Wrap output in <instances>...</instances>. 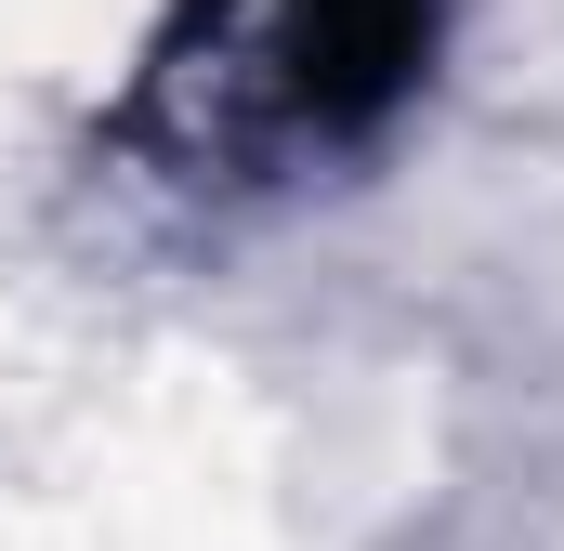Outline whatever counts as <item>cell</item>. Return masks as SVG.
Returning a JSON list of instances; mask_svg holds the SVG:
<instances>
[{
    "mask_svg": "<svg viewBox=\"0 0 564 551\" xmlns=\"http://www.w3.org/2000/svg\"><path fill=\"white\" fill-rule=\"evenodd\" d=\"M197 13H263L276 106L315 132H368L433 53V0H197Z\"/></svg>",
    "mask_w": 564,
    "mask_h": 551,
    "instance_id": "6da1fadb",
    "label": "cell"
}]
</instances>
